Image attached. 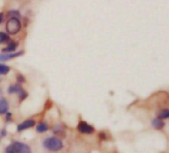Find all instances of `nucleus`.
Returning <instances> with one entry per match:
<instances>
[{"mask_svg": "<svg viewBox=\"0 0 169 153\" xmlns=\"http://www.w3.org/2000/svg\"><path fill=\"white\" fill-rule=\"evenodd\" d=\"M3 21V14L0 13V23H1Z\"/></svg>", "mask_w": 169, "mask_h": 153, "instance_id": "nucleus-17", "label": "nucleus"}, {"mask_svg": "<svg viewBox=\"0 0 169 153\" xmlns=\"http://www.w3.org/2000/svg\"><path fill=\"white\" fill-rule=\"evenodd\" d=\"M152 125L155 127V129H162L164 126V122H163L160 119H155L152 121Z\"/></svg>", "mask_w": 169, "mask_h": 153, "instance_id": "nucleus-9", "label": "nucleus"}, {"mask_svg": "<svg viewBox=\"0 0 169 153\" xmlns=\"http://www.w3.org/2000/svg\"><path fill=\"white\" fill-rule=\"evenodd\" d=\"M6 153H17V152H16V150L13 148L12 145H10V146H8L7 148H6Z\"/></svg>", "mask_w": 169, "mask_h": 153, "instance_id": "nucleus-14", "label": "nucleus"}, {"mask_svg": "<svg viewBox=\"0 0 169 153\" xmlns=\"http://www.w3.org/2000/svg\"><path fill=\"white\" fill-rule=\"evenodd\" d=\"M17 78H18V81H20V82H24V78L22 77V76H20V75H19Z\"/></svg>", "mask_w": 169, "mask_h": 153, "instance_id": "nucleus-16", "label": "nucleus"}, {"mask_svg": "<svg viewBox=\"0 0 169 153\" xmlns=\"http://www.w3.org/2000/svg\"><path fill=\"white\" fill-rule=\"evenodd\" d=\"M20 29H21V23L17 19V18H14L12 17L11 19H9L7 23H6V30L8 34L10 35H15L17 34Z\"/></svg>", "mask_w": 169, "mask_h": 153, "instance_id": "nucleus-2", "label": "nucleus"}, {"mask_svg": "<svg viewBox=\"0 0 169 153\" xmlns=\"http://www.w3.org/2000/svg\"><path fill=\"white\" fill-rule=\"evenodd\" d=\"M12 146L17 153H31V148L27 144H24L22 142L15 141Z\"/></svg>", "mask_w": 169, "mask_h": 153, "instance_id": "nucleus-3", "label": "nucleus"}, {"mask_svg": "<svg viewBox=\"0 0 169 153\" xmlns=\"http://www.w3.org/2000/svg\"><path fill=\"white\" fill-rule=\"evenodd\" d=\"M48 130H49V126L47 124H44V122H41V124L37 125V131L39 132H44Z\"/></svg>", "mask_w": 169, "mask_h": 153, "instance_id": "nucleus-10", "label": "nucleus"}, {"mask_svg": "<svg viewBox=\"0 0 169 153\" xmlns=\"http://www.w3.org/2000/svg\"><path fill=\"white\" fill-rule=\"evenodd\" d=\"M16 48H17V44L15 43V42H11L8 45L7 48H5L2 50H3L4 53H12V52H14L15 49H16Z\"/></svg>", "mask_w": 169, "mask_h": 153, "instance_id": "nucleus-8", "label": "nucleus"}, {"mask_svg": "<svg viewBox=\"0 0 169 153\" xmlns=\"http://www.w3.org/2000/svg\"><path fill=\"white\" fill-rule=\"evenodd\" d=\"M8 108H9V106H8L7 101L3 98L0 99V115L6 114L8 111Z\"/></svg>", "mask_w": 169, "mask_h": 153, "instance_id": "nucleus-6", "label": "nucleus"}, {"mask_svg": "<svg viewBox=\"0 0 169 153\" xmlns=\"http://www.w3.org/2000/svg\"><path fill=\"white\" fill-rule=\"evenodd\" d=\"M77 129H78L79 131L81 132V134H92V132L94 131L93 126H91L90 125H88L87 122H85V121L79 122Z\"/></svg>", "mask_w": 169, "mask_h": 153, "instance_id": "nucleus-4", "label": "nucleus"}, {"mask_svg": "<svg viewBox=\"0 0 169 153\" xmlns=\"http://www.w3.org/2000/svg\"><path fill=\"white\" fill-rule=\"evenodd\" d=\"M35 125V121L33 120H27L25 121L22 124H20L17 127V130L18 131H22L24 130H27V129H30V127H33Z\"/></svg>", "mask_w": 169, "mask_h": 153, "instance_id": "nucleus-5", "label": "nucleus"}, {"mask_svg": "<svg viewBox=\"0 0 169 153\" xmlns=\"http://www.w3.org/2000/svg\"><path fill=\"white\" fill-rule=\"evenodd\" d=\"M9 36L5 33H0V44H3V43H6L9 42Z\"/></svg>", "mask_w": 169, "mask_h": 153, "instance_id": "nucleus-13", "label": "nucleus"}, {"mask_svg": "<svg viewBox=\"0 0 169 153\" xmlns=\"http://www.w3.org/2000/svg\"><path fill=\"white\" fill-rule=\"evenodd\" d=\"M9 15H12V16H16V18H20V13L17 12V11H15V10H13V11H10L9 12Z\"/></svg>", "mask_w": 169, "mask_h": 153, "instance_id": "nucleus-15", "label": "nucleus"}, {"mask_svg": "<svg viewBox=\"0 0 169 153\" xmlns=\"http://www.w3.org/2000/svg\"><path fill=\"white\" fill-rule=\"evenodd\" d=\"M9 66L5 64H0V75H6L9 72Z\"/></svg>", "mask_w": 169, "mask_h": 153, "instance_id": "nucleus-11", "label": "nucleus"}, {"mask_svg": "<svg viewBox=\"0 0 169 153\" xmlns=\"http://www.w3.org/2000/svg\"><path fill=\"white\" fill-rule=\"evenodd\" d=\"M23 54V52H20V53H9V54H0V60H8L10 58H13V57H19V55Z\"/></svg>", "mask_w": 169, "mask_h": 153, "instance_id": "nucleus-7", "label": "nucleus"}, {"mask_svg": "<svg viewBox=\"0 0 169 153\" xmlns=\"http://www.w3.org/2000/svg\"><path fill=\"white\" fill-rule=\"evenodd\" d=\"M168 117H169V112L168 110H163L161 111L159 115H158V119H160V120H166L168 119Z\"/></svg>", "mask_w": 169, "mask_h": 153, "instance_id": "nucleus-12", "label": "nucleus"}, {"mask_svg": "<svg viewBox=\"0 0 169 153\" xmlns=\"http://www.w3.org/2000/svg\"><path fill=\"white\" fill-rule=\"evenodd\" d=\"M44 146L49 151H59L62 149L63 144L61 139H58L57 137H49L44 141Z\"/></svg>", "mask_w": 169, "mask_h": 153, "instance_id": "nucleus-1", "label": "nucleus"}]
</instances>
